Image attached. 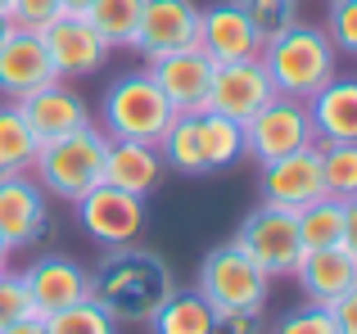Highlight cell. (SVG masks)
Listing matches in <instances>:
<instances>
[{"label": "cell", "instance_id": "obj_1", "mask_svg": "<svg viewBox=\"0 0 357 334\" xmlns=\"http://www.w3.org/2000/svg\"><path fill=\"white\" fill-rule=\"evenodd\" d=\"M172 271L158 253L122 244L91 271V299L118 321V326H149L163 299L172 294Z\"/></svg>", "mask_w": 357, "mask_h": 334}, {"label": "cell", "instance_id": "obj_2", "mask_svg": "<svg viewBox=\"0 0 357 334\" xmlns=\"http://www.w3.org/2000/svg\"><path fill=\"white\" fill-rule=\"evenodd\" d=\"M262 68H267L276 95H289V100H312L326 81L335 77V45L326 36V27H307V23H294L289 32H280L276 41L262 45Z\"/></svg>", "mask_w": 357, "mask_h": 334}, {"label": "cell", "instance_id": "obj_3", "mask_svg": "<svg viewBox=\"0 0 357 334\" xmlns=\"http://www.w3.org/2000/svg\"><path fill=\"white\" fill-rule=\"evenodd\" d=\"M105 150H109V136L100 132L96 122L77 127V132L59 136V141L41 145L32 163V176L50 199L63 203H77L86 190H96L100 176H105Z\"/></svg>", "mask_w": 357, "mask_h": 334}, {"label": "cell", "instance_id": "obj_4", "mask_svg": "<svg viewBox=\"0 0 357 334\" xmlns=\"http://www.w3.org/2000/svg\"><path fill=\"white\" fill-rule=\"evenodd\" d=\"M176 122V109L167 104V95L154 86L149 72H127L100 100V132L109 141H140L158 145L163 132Z\"/></svg>", "mask_w": 357, "mask_h": 334}, {"label": "cell", "instance_id": "obj_5", "mask_svg": "<svg viewBox=\"0 0 357 334\" xmlns=\"http://www.w3.org/2000/svg\"><path fill=\"white\" fill-rule=\"evenodd\" d=\"M199 294L213 303L218 312H249V308H267L271 294V276L253 262L249 253L231 239V244L213 248L199 267Z\"/></svg>", "mask_w": 357, "mask_h": 334}, {"label": "cell", "instance_id": "obj_6", "mask_svg": "<svg viewBox=\"0 0 357 334\" xmlns=\"http://www.w3.org/2000/svg\"><path fill=\"white\" fill-rule=\"evenodd\" d=\"M312 145H317V132H312V113H307L303 100L276 95L244 122V154H253L258 163H276L285 154L312 150Z\"/></svg>", "mask_w": 357, "mask_h": 334}, {"label": "cell", "instance_id": "obj_7", "mask_svg": "<svg viewBox=\"0 0 357 334\" xmlns=\"http://www.w3.org/2000/svg\"><path fill=\"white\" fill-rule=\"evenodd\" d=\"M236 244L271 276V280H276V276H294L298 257H303V239H298L294 212L271 208V203H258V208L244 217Z\"/></svg>", "mask_w": 357, "mask_h": 334}, {"label": "cell", "instance_id": "obj_8", "mask_svg": "<svg viewBox=\"0 0 357 334\" xmlns=\"http://www.w3.org/2000/svg\"><path fill=\"white\" fill-rule=\"evenodd\" d=\"M36 36H41L59 81L63 77H96L100 63L109 59V41L91 27L86 14H54Z\"/></svg>", "mask_w": 357, "mask_h": 334}, {"label": "cell", "instance_id": "obj_9", "mask_svg": "<svg viewBox=\"0 0 357 334\" xmlns=\"http://www.w3.org/2000/svg\"><path fill=\"white\" fill-rule=\"evenodd\" d=\"M50 230V194L36 185L32 172L0 176V239L5 248H32Z\"/></svg>", "mask_w": 357, "mask_h": 334}, {"label": "cell", "instance_id": "obj_10", "mask_svg": "<svg viewBox=\"0 0 357 334\" xmlns=\"http://www.w3.org/2000/svg\"><path fill=\"white\" fill-rule=\"evenodd\" d=\"M77 217H82V226H86L91 239H100L105 248H122L145 226V199L100 181L96 190H86L77 199Z\"/></svg>", "mask_w": 357, "mask_h": 334}, {"label": "cell", "instance_id": "obj_11", "mask_svg": "<svg viewBox=\"0 0 357 334\" xmlns=\"http://www.w3.org/2000/svg\"><path fill=\"white\" fill-rule=\"evenodd\" d=\"M195 27H199V5L195 0H145L131 50H140L145 59L195 50Z\"/></svg>", "mask_w": 357, "mask_h": 334}, {"label": "cell", "instance_id": "obj_12", "mask_svg": "<svg viewBox=\"0 0 357 334\" xmlns=\"http://www.w3.org/2000/svg\"><path fill=\"white\" fill-rule=\"evenodd\" d=\"M23 280H27V299H32V317H41V321L63 312V308H73V303L91 299V271L63 253L36 257L23 271Z\"/></svg>", "mask_w": 357, "mask_h": 334}, {"label": "cell", "instance_id": "obj_13", "mask_svg": "<svg viewBox=\"0 0 357 334\" xmlns=\"http://www.w3.org/2000/svg\"><path fill=\"white\" fill-rule=\"evenodd\" d=\"M267 100H276V86H271L262 59H236V63H218V68H213V86H208L213 113L249 122Z\"/></svg>", "mask_w": 357, "mask_h": 334}, {"label": "cell", "instance_id": "obj_14", "mask_svg": "<svg viewBox=\"0 0 357 334\" xmlns=\"http://www.w3.org/2000/svg\"><path fill=\"white\" fill-rule=\"evenodd\" d=\"M258 190H262V203H271V208H289V212L317 203L326 194L317 145H312V150H298V154H285V159H276V163H262Z\"/></svg>", "mask_w": 357, "mask_h": 334}, {"label": "cell", "instance_id": "obj_15", "mask_svg": "<svg viewBox=\"0 0 357 334\" xmlns=\"http://www.w3.org/2000/svg\"><path fill=\"white\" fill-rule=\"evenodd\" d=\"M213 68L218 63L199 50H176V54H163V59H149V77L154 86L167 95V104L176 113H204L208 109V86H213Z\"/></svg>", "mask_w": 357, "mask_h": 334}, {"label": "cell", "instance_id": "obj_16", "mask_svg": "<svg viewBox=\"0 0 357 334\" xmlns=\"http://www.w3.org/2000/svg\"><path fill=\"white\" fill-rule=\"evenodd\" d=\"M195 50L208 54L213 63H236V59H258L262 41L253 36V27H249V18H244L240 0H222V5L199 9Z\"/></svg>", "mask_w": 357, "mask_h": 334}, {"label": "cell", "instance_id": "obj_17", "mask_svg": "<svg viewBox=\"0 0 357 334\" xmlns=\"http://www.w3.org/2000/svg\"><path fill=\"white\" fill-rule=\"evenodd\" d=\"M50 81H59V72H54L41 36L14 27L9 41L0 45V95H5L9 104H18V100H27L32 90L50 86Z\"/></svg>", "mask_w": 357, "mask_h": 334}, {"label": "cell", "instance_id": "obj_18", "mask_svg": "<svg viewBox=\"0 0 357 334\" xmlns=\"http://www.w3.org/2000/svg\"><path fill=\"white\" fill-rule=\"evenodd\" d=\"M18 113H23L27 132L36 136V145H50V141H59V136H68V132L91 122L86 100L77 90H68L63 81H50V86L32 90L27 100H18Z\"/></svg>", "mask_w": 357, "mask_h": 334}, {"label": "cell", "instance_id": "obj_19", "mask_svg": "<svg viewBox=\"0 0 357 334\" xmlns=\"http://www.w3.org/2000/svg\"><path fill=\"white\" fill-rule=\"evenodd\" d=\"M298 285H303L307 303L317 308H331L340 294H349L357 285V257L349 248H307L294 267Z\"/></svg>", "mask_w": 357, "mask_h": 334}, {"label": "cell", "instance_id": "obj_20", "mask_svg": "<svg viewBox=\"0 0 357 334\" xmlns=\"http://www.w3.org/2000/svg\"><path fill=\"white\" fill-rule=\"evenodd\" d=\"M105 185L127 190L136 199H145L158 181H163V154L158 145H140V141H109L105 150Z\"/></svg>", "mask_w": 357, "mask_h": 334}, {"label": "cell", "instance_id": "obj_21", "mask_svg": "<svg viewBox=\"0 0 357 334\" xmlns=\"http://www.w3.org/2000/svg\"><path fill=\"white\" fill-rule=\"evenodd\" d=\"M307 113H312L317 145H326V141H353L357 145V77H340L335 72L307 100Z\"/></svg>", "mask_w": 357, "mask_h": 334}, {"label": "cell", "instance_id": "obj_22", "mask_svg": "<svg viewBox=\"0 0 357 334\" xmlns=\"http://www.w3.org/2000/svg\"><path fill=\"white\" fill-rule=\"evenodd\" d=\"M213 317H218V308L199 289H172L163 299V308L149 317V330L154 334H208Z\"/></svg>", "mask_w": 357, "mask_h": 334}, {"label": "cell", "instance_id": "obj_23", "mask_svg": "<svg viewBox=\"0 0 357 334\" xmlns=\"http://www.w3.org/2000/svg\"><path fill=\"white\" fill-rule=\"evenodd\" d=\"M195 136H199L208 172H222V167H231L244 154V122H236L227 113H213V109L195 113Z\"/></svg>", "mask_w": 357, "mask_h": 334}, {"label": "cell", "instance_id": "obj_24", "mask_svg": "<svg viewBox=\"0 0 357 334\" xmlns=\"http://www.w3.org/2000/svg\"><path fill=\"white\" fill-rule=\"evenodd\" d=\"M294 226H298V239H303V253L307 248H340L344 244V199L321 194L317 203L294 212Z\"/></svg>", "mask_w": 357, "mask_h": 334}, {"label": "cell", "instance_id": "obj_25", "mask_svg": "<svg viewBox=\"0 0 357 334\" xmlns=\"http://www.w3.org/2000/svg\"><path fill=\"white\" fill-rule=\"evenodd\" d=\"M36 136L27 132L23 113H18V104H0V176H14V172H32L36 163Z\"/></svg>", "mask_w": 357, "mask_h": 334}, {"label": "cell", "instance_id": "obj_26", "mask_svg": "<svg viewBox=\"0 0 357 334\" xmlns=\"http://www.w3.org/2000/svg\"><path fill=\"white\" fill-rule=\"evenodd\" d=\"M158 154H163V167L181 176H204V150H199V136H195V113H176V122L163 132L158 141Z\"/></svg>", "mask_w": 357, "mask_h": 334}, {"label": "cell", "instance_id": "obj_27", "mask_svg": "<svg viewBox=\"0 0 357 334\" xmlns=\"http://www.w3.org/2000/svg\"><path fill=\"white\" fill-rule=\"evenodd\" d=\"M140 9H145V0H91L86 18L109 41V50H114V45H131L136 23H140Z\"/></svg>", "mask_w": 357, "mask_h": 334}, {"label": "cell", "instance_id": "obj_28", "mask_svg": "<svg viewBox=\"0 0 357 334\" xmlns=\"http://www.w3.org/2000/svg\"><path fill=\"white\" fill-rule=\"evenodd\" d=\"M317 159H321L326 194L353 199L357 194V145L353 141H326V145H317Z\"/></svg>", "mask_w": 357, "mask_h": 334}, {"label": "cell", "instance_id": "obj_29", "mask_svg": "<svg viewBox=\"0 0 357 334\" xmlns=\"http://www.w3.org/2000/svg\"><path fill=\"white\" fill-rule=\"evenodd\" d=\"M240 9L262 45L276 41L280 32H289L298 23V0H240Z\"/></svg>", "mask_w": 357, "mask_h": 334}, {"label": "cell", "instance_id": "obj_30", "mask_svg": "<svg viewBox=\"0 0 357 334\" xmlns=\"http://www.w3.org/2000/svg\"><path fill=\"white\" fill-rule=\"evenodd\" d=\"M45 334H118V321L96 299H86V303H73V308L45 317Z\"/></svg>", "mask_w": 357, "mask_h": 334}, {"label": "cell", "instance_id": "obj_31", "mask_svg": "<svg viewBox=\"0 0 357 334\" xmlns=\"http://www.w3.org/2000/svg\"><path fill=\"white\" fill-rule=\"evenodd\" d=\"M326 36H331L335 54H357V0H331Z\"/></svg>", "mask_w": 357, "mask_h": 334}, {"label": "cell", "instance_id": "obj_32", "mask_svg": "<svg viewBox=\"0 0 357 334\" xmlns=\"http://www.w3.org/2000/svg\"><path fill=\"white\" fill-rule=\"evenodd\" d=\"M32 317V299H27V280L23 271H0V330L14 326V321Z\"/></svg>", "mask_w": 357, "mask_h": 334}, {"label": "cell", "instance_id": "obj_33", "mask_svg": "<svg viewBox=\"0 0 357 334\" xmlns=\"http://www.w3.org/2000/svg\"><path fill=\"white\" fill-rule=\"evenodd\" d=\"M271 334H340L331 321V308H317V303H303V308L285 312L280 317V326Z\"/></svg>", "mask_w": 357, "mask_h": 334}, {"label": "cell", "instance_id": "obj_34", "mask_svg": "<svg viewBox=\"0 0 357 334\" xmlns=\"http://www.w3.org/2000/svg\"><path fill=\"white\" fill-rule=\"evenodd\" d=\"M54 14H59V0H14L9 5V23L18 32H41Z\"/></svg>", "mask_w": 357, "mask_h": 334}, {"label": "cell", "instance_id": "obj_35", "mask_svg": "<svg viewBox=\"0 0 357 334\" xmlns=\"http://www.w3.org/2000/svg\"><path fill=\"white\" fill-rule=\"evenodd\" d=\"M208 334H267V321H262V308H249V312H218Z\"/></svg>", "mask_w": 357, "mask_h": 334}, {"label": "cell", "instance_id": "obj_36", "mask_svg": "<svg viewBox=\"0 0 357 334\" xmlns=\"http://www.w3.org/2000/svg\"><path fill=\"white\" fill-rule=\"evenodd\" d=\"M331 321H335V330H340V334H357V285L331 303Z\"/></svg>", "mask_w": 357, "mask_h": 334}, {"label": "cell", "instance_id": "obj_37", "mask_svg": "<svg viewBox=\"0 0 357 334\" xmlns=\"http://www.w3.org/2000/svg\"><path fill=\"white\" fill-rule=\"evenodd\" d=\"M340 248H349V253L357 257V194L344 199V244Z\"/></svg>", "mask_w": 357, "mask_h": 334}, {"label": "cell", "instance_id": "obj_38", "mask_svg": "<svg viewBox=\"0 0 357 334\" xmlns=\"http://www.w3.org/2000/svg\"><path fill=\"white\" fill-rule=\"evenodd\" d=\"M0 334H45V321L41 317H23V321H14V326H5Z\"/></svg>", "mask_w": 357, "mask_h": 334}, {"label": "cell", "instance_id": "obj_39", "mask_svg": "<svg viewBox=\"0 0 357 334\" xmlns=\"http://www.w3.org/2000/svg\"><path fill=\"white\" fill-rule=\"evenodd\" d=\"M91 0H59V14H86Z\"/></svg>", "mask_w": 357, "mask_h": 334}, {"label": "cell", "instance_id": "obj_40", "mask_svg": "<svg viewBox=\"0 0 357 334\" xmlns=\"http://www.w3.org/2000/svg\"><path fill=\"white\" fill-rule=\"evenodd\" d=\"M9 32H14V23H9V14H0V45L9 41Z\"/></svg>", "mask_w": 357, "mask_h": 334}, {"label": "cell", "instance_id": "obj_41", "mask_svg": "<svg viewBox=\"0 0 357 334\" xmlns=\"http://www.w3.org/2000/svg\"><path fill=\"white\" fill-rule=\"evenodd\" d=\"M9 267V248H5V239H0V271Z\"/></svg>", "mask_w": 357, "mask_h": 334}, {"label": "cell", "instance_id": "obj_42", "mask_svg": "<svg viewBox=\"0 0 357 334\" xmlns=\"http://www.w3.org/2000/svg\"><path fill=\"white\" fill-rule=\"evenodd\" d=\"M9 5H14V0H0V14H9Z\"/></svg>", "mask_w": 357, "mask_h": 334}]
</instances>
